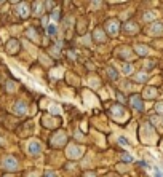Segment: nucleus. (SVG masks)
Segmentation results:
<instances>
[{"label":"nucleus","mask_w":163,"mask_h":177,"mask_svg":"<svg viewBox=\"0 0 163 177\" xmlns=\"http://www.w3.org/2000/svg\"><path fill=\"white\" fill-rule=\"evenodd\" d=\"M93 38H94V42H98V43H106L107 42V35H106L104 31L99 29V27L93 32Z\"/></svg>","instance_id":"obj_5"},{"label":"nucleus","mask_w":163,"mask_h":177,"mask_svg":"<svg viewBox=\"0 0 163 177\" xmlns=\"http://www.w3.org/2000/svg\"><path fill=\"white\" fill-rule=\"evenodd\" d=\"M146 96H147V97H155V96H157V91L153 90V88H147Z\"/></svg>","instance_id":"obj_19"},{"label":"nucleus","mask_w":163,"mask_h":177,"mask_svg":"<svg viewBox=\"0 0 163 177\" xmlns=\"http://www.w3.org/2000/svg\"><path fill=\"white\" fill-rule=\"evenodd\" d=\"M27 152L31 153V155H34V156L40 155V152H42V145H40V142H38V140H31L29 145H27Z\"/></svg>","instance_id":"obj_4"},{"label":"nucleus","mask_w":163,"mask_h":177,"mask_svg":"<svg viewBox=\"0 0 163 177\" xmlns=\"http://www.w3.org/2000/svg\"><path fill=\"white\" fill-rule=\"evenodd\" d=\"M43 13V7L40 2H37V3L34 5V14H37V16H40V14Z\"/></svg>","instance_id":"obj_16"},{"label":"nucleus","mask_w":163,"mask_h":177,"mask_svg":"<svg viewBox=\"0 0 163 177\" xmlns=\"http://www.w3.org/2000/svg\"><path fill=\"white\" fill-rule=\"evenodd\" d=\"M157 110H158L160 113H163V104H157Z\"/></svg>","instance_id":"obj_24"},{"label":"nucleus","mask_w":163,"mask_h":177,"mask_svg":"<svg viewBox=\"0 0 163 177\" xmlns=\"http://www.w3.org/2000/svg\"><path fill=\"white\" fill-rule=\"evenodd\" d=\"M67 155L70 156V158H80V156H82V149H80V147H77V145H72L69 149V153H67Z\"/></svg>","instance_id":"obj_10"},{"label":"nucleus","mask_w":163,"mask_h":177,"mask_svg":"<svg viewBox=\"0 0 163 177\" xmlns=\"http://www.w3.org/2000/svg\"><path fill=\"white\" fill-rule=\"evenodd\" d=\"M149 32L150 35H163V22L162 21H155L149 26Z\"/></svg>","instance_id":"obj_3"},{"label":"nucleus","mask_w":163,"mask_h":177,"mask_svg":"<svg viewBox=\"0 0 163 177\" xmlns=\"http://www.w3.org/2000/svg\"><path fill=\"white\" fill-rule=\"evenodd\" d=\"M121 70H123V73H125V75H130V73L133 72V66H131V64H128V62H125Z\"/></svg>","instance_id":"obj_17"},{"label":"nucleus","mask_w":163,"mask_h":177,"mask_svg":"<svg viewBox=\"0 0 163 177\" xmlns=\"http://www.w3.org/2000/svg\"><path fill=\"white\" fill-rule=\"evenodd\" d=\"M104 29H106V32H107L109 35H117L118 34V21L117 19H109L107 22H106V26H104Z\"/></svg>","instance_id":"obj_2"},{"label":"nucleus","mask_w":163,"mask_h":177,"mask_svg":"<svg viewBox=\"0 0 163 177\" xmlns=\"http://www.w3.org/2000/svg\"><path fill=\"white\" fill-rule=\"evenodd\" d=\"M10 2H13V3H16V2H19V0H10Z\"/></svg>","instance_id":"obj_28"},{"label":"nucleus","mask_w":163,"mask_h":177,"mask_svg":"<svg viewBox=\"0 0 163 177\" xmlns=\"http://www.w3.org/2000/svg\"><path fill=\"white\" fill-rule=\"evenodd\" d=\"M56 32H58L56 24H48V26H46V34H48V35H56Z\"/></svg>","instance_id":"obj_15"},{"label":"nucleus","mask_w":163,"mask_h":177,"mask_svg":"<svg viewBox=\"0 0 163 177\" xmlns=\"http://www.w3.org/2000/svg\"><path fill=\"white\" fill-rule=\"evenodd\" d=\"M18 14H19L23 19L29 18V7L26 3H19V5H18Z\"/></svg>","instance_id":"obj_8"},{"label":"nucleus","mask_w":163,"mask_h":177,"mask_svg":"<svg viewBox=\"0 0 163 177\" xmlns=\"http://www.w3.org/2000/svg\"><path fill=\"white\" fill-rule=\"evenodd\" d=\"M3 2H5V0H0V3H3Z\"/></svg>","instance_id":"obj_29"},{"label":"nucleus","mask_w":163,"mask_h":177,"mask_svg":"<svg viewBox=\"0 0 163 177\" xmlns=\"http://www.w3.org/2000/svg\"><path fill=\"white\" fill-rule=\"evenodd\" d=\"M107 75H109L110 80H117L118 78V73H117V70H115L114 67H107Z\"/></svg>","instance_id":"obj_14"},{"label":"nucleus","mask_w":163,"mask_h":177,"mask_svg":"<svg viewBox=\"0 0 163 177\" xmlns=\"http://www.w3.org/2000/svg\"><path fill=\"white\" fill-rule=\"evenodd\" d=\"M153 18H155V13H153V11H149L147 14H144V19H146V21H149V19H153Z\"/></svg>","instance_id":"obj_20"},{"label":"nucleus","mask_w":163,"mask_h":177,"mask_svg":"<svg viewBox=\"0 0 163 177\" xmlns=\"http://www.w3.org/2000/svg\"><path fill=\"white\" fill-rule=\"evenodd\" d=\"M45 7H46V8H51V7H53V2H51V0H46Z\"/></svg>","instance_id":"obj_25"},{"label":"nucleus","mask_w":163,"mask_h":177,"mask_svg":"<svg viewBox=\"0 0 163 177\" xmlns=\"http://www.w3.org/2000/svg\"><path fill=\"white\" fill-rule=\"evenodd\" d=\"M123 31L128 32V34H134V32L139 31V27H138V24H136L134 21H130V22H126V24L123 26Z\"/></svg>","instance_id":"obj_9"},{"label":"nucleus","mask_w":163,"mask_h":177,"mask_svg":"<svg viewBox=\"0 0 163 177\" xmlns=\"http://www.w3.org/2000/svg\"><path fill=\"white\" fill-rule=\"evenodd\" d=\"M155 177H163V176H162V172H160L158 169H155Z\"/></svg>","instance_id":"obj_26"},{"label":"nucleus","mask_w":163,"mask_h":177,"mask_svg":"<svg viewBox=\"0 0 163 177\" xmlns=\"http://www.w3.org/2000/svg\"><path fill=\"white\" fill-rule=\"evenodd\" d=\"M13 112L16 115H24L26 112H27V105H26V102L18 101L16 104H14V107H13Z\"/></svg>","instance_id":"obj_6"},{"label":"nucleus","mask_w":163,"mask_h":177,"mask_svg":"<svg viewBox=\"0 0 163 177\" xmlns=\"http://www.w3.org/2000/svg\"><path fill=\"white\" fill-rule=\"evenodd\" d=\"M45 177H56V174L53 172V171H46V172H45Z\"/></svg>","instance_id":"obj_23"},{"label":"nucleus","mask_w":163,"mask_h":177,"mask_svg":"<svg viewBox=\"0 0 163 177\" xmlns=\"http://www.w3.org/2000/svg\"><path fill=\"white\" fill-rule=\"evenodd\" d=\"M131 105L136 109V110H139V112H142V109H144V104H142V99H141V96H138V94H134V96H131Z\"/></svg>","instance_id":"obj_7"},{"label":"nucleus","mask_w":163,"mask_h":177,"mask_svg":"<svg viewBox=\"0 0 163 177\" xmlns=\"http://www.w3.org/2000/svg\"><path fill=\"white\" fill-rule=\"evenodd\" d=\"M147 73L146 72H139V73H136V77H134V81H138V83H144V81H147Z\"/></svg>","instance_id":"obj_13"},{"label":"nucleus","mask_w":163,"mask_h":177,"mask_svg":"<svg viewBox=\"0 0 163 177\" xmlns=\"http://www.w3.org/2000/svg\"><path fill=\"white\" fill-rule=\"evenodd\" d=\"M51 18L55 19V21H59V19H61V14H59V10H58V8H55V10H53Z\"/></svg>","instance_id":"obj_18"},{"label":"nucleus","mask_w":163,"mask_h":177,"mask_svg":"<svg viewBox=\"0 0 163 177\" xmlns=\"http://www.w3.org/2000/svg\"><path fill=\"white\" fill-rule=\"evenodd\" d=\"M2 166L8 172H14V171H18V161L14 156H5L3 161H2Z\"/></svg>","instance_id":"obj_1"},{"label":"nucleus","mask_w":163,"mask_h":177,"mask_svg":"<svg viewBox=\"0 0 163 177\" xmlns=\"http://www.w3.org/2000/svg\"><path fill=\"white\" fill-rule=\"evenodd\" d=\"M7 88H8V91H14V83H13V81H8Z\"/></svg>","instance_id":"obj_21"},{"label":"nucleus","mask_w":163,"mask_h":177,"mask_svg":"<svg viewBox=\"0 0 163 177\" xmlns=\"http://www.w3.org/2000/svg\"><path fill=\"white\" fill-rule=\"evenodd\" d=\"M134 50H136V54L142 56V58H144V56H147V54H149V51H150L149 46H146V45H136Z\"/></svg>","instance_id":"obj_11"},{"label":"nucleus","mask_w":163,"mask_h":177,"mask_svg":"<svg viewBox=\"0 0 163 177\" xmlns=\"http://www.w3.org/2000/svg\"><path fill=\"white\" fill-rule=\"evenodd\" d=\"M18 48H19V43L16 42V40H10L7 45V51L11 53V54H14V53L18 51Z\"/></svg>","instance_id":"obj_12"},{"label":"nucleus","mask_w":163,"mask_h":177,"mask_svg":"<svg viewBox=\"0 0 163 177\" xmlns=\"http://www.w3.org/2000/svg\"><path fill=\"white\" fill-rule=\"evenodd\" d=\"M121 160H125V161H131L133 158L130 155H125V153H123V155H121Z\"/></svg>","instance_id":"obj_22"},{"label":"nucleus","mask_w":163,"mask_h":177,"mask_svg":"<svg viewBox=\"0 0 163 177\" xmlns=\"http://www.w3.org/2000/svg\"><path fill=\"white\" fill-rule=\"evenodd\" d=\"M85 177H96V176H94L93 172H87V174H85Z\"/></svg>","instance_id":"obj_27"}]
</instances>
